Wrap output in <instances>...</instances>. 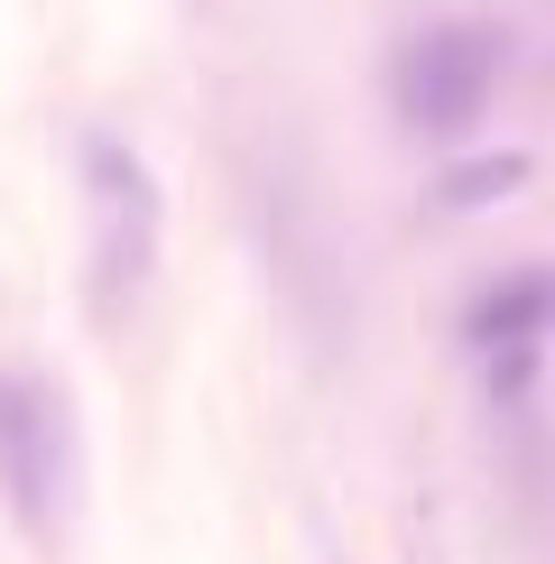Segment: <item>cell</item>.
Instances as JSON below:
<instances>
[{
  "label": "cell",
  "instance_id": "obj_3",
  "mask_svg": "<svg viewBox=\"0 0 555 564\" xmlns=\"http://www.w3.org/2000/svg\"><path fill=\"white\" fill-rule=\"evenodd\" d=\"M0 500L37 546L75 519V408L29 361H0Z\"/></svg>",
  "mask_w": 555,
  "mask_h": 564
},
{
  "label": "cell",
  "instance_id": "obj_4",
  "mask_svg": "<svg viewBox=\"0 0 555 564\" xmlns=\"http://www.w3.org/2000/svg\"><path fill=\"white\" fill-rule=\"evenodd\" d=\"M555 334V260H527V269H500L463 296V343L481 351L491 370H527V351Z\"/></svg>",
  "mask_w": 555,
  "mask_h": 564
},
{
  "label": "cell",
  "instance_id": "obj_1",
  "mask_svg": "<svg viewBox=\"0 0 555 564\" xmlns=\"http://www.w3.org/2000/svg\"><path fill=\"white\" fill-rule=\"evenodd\" d=\"M75 167H84V214H92V315L111 324L121 305H139V288L157 269L167 195H157V167L111 130H84Z\"/></svg>",
  "mask_w": 555,
  "mask_h": 564
},
{
  "label": "cell",
  "instance_id": "obj_5",
  "mask_svg": "<svg viewBox=\"0 0 555 564\" xmlns=\"http://www.w3.org/2000/svg\"><path fill=\"white\" fill-rule=\"evenodd\" d=\"M519 176H527L519 158H472V167H454L445 185H435V204H445V214H472V204L509 195V185H519Z\"/></svg>",
  "mask_w": 555,
  "mask_h": 564
},
{
  "label": "cell",
  "instance_id": "obj_2",
  "mask_svg": "<svg viewBox=\"0 0 555 564\" xmlns=\"http://www.w3.org/2000/svg\"><path fill=\"white\" fill-rule=\"evenodd\" d=\"M500 65H509V37L491 19H426L389 65V102L426 149H463L481 130V111L500 102Z\"/></svg>",
  "mask_w": 555,
  "mask_h": 564
}]
</instances>
